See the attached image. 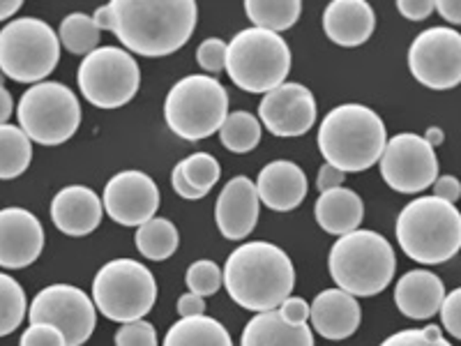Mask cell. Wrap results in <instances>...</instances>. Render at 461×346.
I'll return each instance as SVG.
<instances>
[{
    "mask_svg": "<svg viewBox=\"0 0 461 346\" xmlns=\"http://www.w3.org/2000/svg\"><path fill=\"white\" fill-rule=\"evenodd\" d=\"M111 32L143 58H164L189 42L199 7L194 0H113Z\"/></svg>",
    "mask_w": 461,
    "mask_h": 346,
    "instance_id": "1",
    "label": "cell"
},
{
    "mask_svg": "<svg viewBox=\"0 0 461 346\" xmlns=\"http://www.w3.org/2000/svg\"><path fill=\"white\" fill-rule=\"evenodd\" d=\"M221 273L230 298L257 314L279 310L295 287V268L288 254L266 241L236 247Z\"/></svg>",
    "mask_w": 461,
    "mask_h": 346,
    "instance_id": "2",
    "label": "cell"
},
{
    "mask_svg": "<svg viewBox=\"0 0 461 346\" xmlns=\"http://www.w3.org/2000/svg\"><path fill=\"white\" fill-rule=\"evenodd\" d=\"M319 150L325 164L341 173H360L381 162L388 130L381 115L365 105H341L319 125Z\"/></svg>",
    "mask_w": 461,
    "mask_h": 346,
    "instance_id": "3",
    "label": "cell"
},
{
    "mask_svg": "<svg viewBox=\"0 0 461 346\" xmlns=\"http://www.w3.org/2000/svg\"><path fill=\"white\" fill-rule=\"evenodd\" d=\"M394 233L406 257L422 266H438L461 250V213L436 196H420L403 205Z\"/></svg>",
    "mask_w": 461,
    "mask_h": 346,
    "instance_id": "4",
    "label": "cell"
},
{
    "mask_svg": "<svg viewBox=\"0 0 461 346\" xmlns=\"http://www.w3.org/2000/svg\"><path fill=\"white\" fill-rule=\"evenodd\" d=\"M328 268L341 291L353 298H369L390 287L397 259L393 245L381 233L357 229L332 245Z\"/></svg>",
    "mask_w": 461,
    "mask_h": 346,
    "instance_id": "5",
    "label": "cell"
},
{
    "mask_svg": "<svg viewBox=\"0 0 461 346\" xmlns=\"http://www.w3.org/2000/svg\"><path fill=\"white\" fill-rule=\"evenodd\" d=\"M226 72L245 93L266 95L286 84L291 72V49L277 32L245 28L229 42Z\"/></svg>",
    "mask_w": 461,
    "mask_h": 346,
    "instance_id": "6",
    "label": "cell"
},
{
    "mask_svg": "<svg viewBox=\"0 0 461 346\" xmlns=\"http://www.w3.org/2000/svg\"><path fill=\"white\" fill-rule=\"evenodd\" d=\"M229 115L226 88L208 74H189L173 84L164 102L168 130L185 141H201L221 130Z\"/></svg>",
    "mask_w": 461,
    "mask_h": 346,
    "instance_id": "7",
    "label": "cell"
},
{
    "mask_svg": "<svg viewBox=\"0 0 461 346\" xmlns=\"http://www.w3.org/2000/svg\"><path fill=\"white\" fill-rule=\"evenodd\" d=\"M60 58L58 32L37 16L12 19L0 31V72L19 84H42Z\"/></svg>",
    "mask_w": 461,
    "mask_h": 346,
    "instance_id": "8",
    "label": "cell"
},
{
    "mask_svg": "<svg viewBox=\"0 0 461 346\" xmlns=\"http://www.w3.org/2000/svg\"><path fill=\"white\" fill-rule=\"evenodd\" d=\"M93 303L115 323L141 321L158 303V279L134 259H113L95 275Z\"/></svg>",
    "mask_w": 461,
    "mask_h": 346,
    "instance_id": "9",
    "label": "cell"
},
{
    "mask_svg": "<svg viewBox=\"0 0 461 346\" xmlns=\"http://www.w3.org/2000/svg\"><path fill=\"white\" fill-rule=\"evenodd\" d=\"M16 118L31 141L60 146L69 141L81 125L79 97L58 81H42L22 95Z\"/></svg>",
    "mask_w": 461,
    "mask_h": 346,
    "instance_id": "10",
    "label": "cell"
},
{
    "mask_svg": "<svg viewBox=\"0 0 461 346\" xmlns=\"http://www.w3.org/2000/svg\"><path fill=\"white\" fill-rule=\"evenodd\" d=\"M77 84L97 109H121L141 88V69L137 58L125 49L100 47L81 60Z\"/></svg>",
    "mask_w": 461,
    "mask_h": 346,
    "instance_id": "11",
    "label": "cell"
},
{
    "mask_svg": "<svg viewBox=\"0 0 461 346\" xmlns=\"http://www.w3.org/2000/svg\"><path fill=\"white\" fill-rule=\"evenodd\" d=\"M28 321L53 325L63 332L65 344L81 346L93 335L97 307L84 288L72 284H51L32 298Z\"/></svg>",
    "mask_w": 461,
    "mask_h": 346,
    "instance_id": "12",
    "label": "cell"
},
{
    "mask_svg": "<svg viewBox=\"0 0 461 346\" xmlns=\"http://www.w3.org/2000/svg\"><path fill=\"white\" fill-rule=\"evenodd\" d=\"M409 69L431 90H450L461 84V32L434 26L420 32L409 47Z\"/></svg>",
    "mask_w": 461,
    "mask_h": 346,
    "instance_id": "13",
    "label": "cell"
},
{
    "mask_svg": "<svg viewBox=\"0 0 461 346\" xmlns=\"http://www.w3.org/2000/svg\"><path fill=\"white\" fill-rule=\"evenodd\" d=\"M381 176L399 195H418L438 178L436 150L413 132L388 139L381 155Z\"/></svg>",
    "mask_w": 461,
    "mask_h": 346,
    "instance_id": "14",
    "label": "cell"
},
{
    "mask_svg": "<svg viewBox=\"0 0 461 346\" xmlns=\"http://www.w3.org/2000/svg\"><path fill=\"white\" fill-rule=\"evenodd\" d=\"M106 215L122 226H141L155 217L159 208V189L148 173L130 168L115 173L102 196Z\"/></svg>",
    "mask_w": 461,
    "mask_h": 346,
    "instance_id": "15",
    "label": "cell"
},
{
    "mask_svg": "<svg viewBox=\"0 0 461 346\" xmlns=\"http://www.w3.org/2000/svg\"><path fill=\"white\" fill-rule=\"evenodd\" d=\"M258 121L275 137H303L316 123V100L310 88L286 81L263 95Z\"/></svg>",
    "mask_w": 461,
    "mask_h": 346,
    "instance_id": "16",
    "label": "cell"
},
{
    "mask_svg": "<svg viewBox=\"0 0 461 346\" xmlns=\"http://www.w3.org/2000/svg\"><path fill=\"white\" fill-rule=\"evenodd\" d=\"M44 250V229L31 210H0V268L22 270L35 263Z\"/></svg>",
    "mask_w": 461,
    "mask_h": 346,
    "instance_id": "17",
    "label": "cell"
},
{
    "mask_svg": "<svg viewBox=\"0 0 461 346\" xmlns=\"http://www.w3.org/2000/svg\"><path fill=\"white\" fill-rule=\"evenodd\" d=\"M258 199L257 183L247 176H236L224 185L215 204V222L221 236L229 241H242L254 231L258 222Z\"/></svg>",
    "mask_w": 461,
    "mask_h": 346,
    "instance_id": "18",
    "label": "cell"
},
{
    "mask_svg": "<svg viewBox=\"0 0 461 346\" xmlns=\"http://www.w3.org/2000/svg\"><path fill=\"white\" fill-rule=\"evenodd\" d=\"M102 215H104V204L97 192L86 185H69L60 189L51 201V220L65 236H88L102 224Z\"/></svg>",
    "mask_w": 461,
    "mask_h": 346,
    "instance_id": "19",
    "label": "cell"
},
{
    "mask_svg": "<svg viewBox=\"0 0 461 346\" xmlns=\"http://www.w3.org/2000/svg\"><path fill=\"white\" fill-rule=\"evenodd\" d=\"M307 176L295 162L275 159L261 168L257 178V192L263 205L277 213L295 210L307 196Z\"/></svg>",
    "mask_w": 461,
    "mask_h": 346,
    "instance_id": "20",
    "label": "cell"
},
{
    "mask_svg": "<svg viewBox=\"0 0 461 346\" xmlns=\"http://www.w3.org/2000/svg\"><path fill=\"white\" fill-rule=\"evenodd\" d=\"M312 325L325 340H348L360 328L362 310L357 298L341 288H325L312 303Z\"/></svg>",
    "mask_w": 461,
    "mask_h": 346,
    "instance_id": "21",
    "label": "cell"
},
{
    "mask_svg": "<svg viewBox=\"0 0 461 346\" xmlns=\"http://www.w3.org/2000/svg\"><path fill=\"white\" fill-rule=\"evenodd\" d=\"M376 26L374 7L365 0H332L323 12V31L339 47H360Z\"/></svg>",
    "mask_w": 461,
    "mask_h": 346,
    "instance_id": "22",
    "label": "cell"
},
{
    "mask_svg": "<svg viewBox=\"0 0 461 346\" xmlns=\"http://www.w3.org/2000/svg\"><path fill=\"white\" fill-rule=\"evenodd\" d=\"M443 300H446L443 279L429 270H409L394 287V305L406 319H431L440 312Z\"/></svg>",
    "mask_w": 461,
    "mask_h": 346,
    "instance_id": "23",
    "label": "cell"
},
{
    "mask_svg": "<svg viewBox=\"0 0 461 346\" xmlns=\"http://www.w3.org/2000/svg\"><path fill=\"white\" fill-rule=\"evenodd\" d=\"M314 215L321 229L341 238L360 229L365 220V204L353 189L335 187L321 192L314 204Z\"/></svg>",
    "mask_w": 461,
    "mask_h": 346,
    "instance_id": "24",
    "label": "cell"
},
{
    "mask_svg": "<svg viewBox=\"0 0 461 346\" xmlns=\"http://www.w3.org/2000/svg\"><path fill=\"white\" fill-rule=\"evenodd\" d=\"M240 346H314L310 325H291L279 310L261 312L242 328Z\"/></svg>",
    "mask_w": 461,
    "mask_h": 346,
    "instance_id": "25",
    "label": "cell"
},
{
    "mask_svg": "<svg viewBox=\"0 0 461 346\" xmlns=\"http://www.w3.org/2000/svg\"><path fill=\"white\" fill-rule=\"evenodd\" d=\"M162 346H233V340L212 316H189L168 328Z\"/></svg>",
    "mask_w": 461,
    "mask_h": 346,
    "instance_id": "26",
    "label": "cell"
},
{
    "mask_svg": "<svg viewBox=\"0 0 461 346\" xmlns=\"http://www.w3.org/2000/svg\"><path fill=\"white\" fill-rule=\"evenodd\" d=\"M137 250L148 261H167L180 245V233L167 217H152L137 229Z\"/></svg>",
    "mask_w": 461,
    "mask_h": 346,
    "instance_id": "27",
    "label": "cell"
},
{
    "mask_svg": "<svg viewBox=\"0 0 461 346\" xmlns=\"http://www.w3.org/2000/svg\"><path fill=\"white\" fill-rule=\"evenodd\" d=\"M32 162V141L16 125H0V180H14Z\"/></svg>",
    "mask_w": 461,
    "mask_h": 346,
    "instance_id": "28",
    "label": "cell"
},
{
    "mask_svg": "<svg viewBox=\"0 0 461 346\" xmlns=\"http://www.w3.org/2000/svg\"><path fill=\"white\" fill-rule=\"evenodd\" d=\"M303 12L300 0H247L245 14L249 22H254V28H263L270 32H282L294 28Z\"/></svg>",
    "mask_w": 461,
    "mask_h": 346,
    "instance_id": "29",
    "label": "cell"
},
{
    "mask_svg": "<svg viewBox=\"0 0 461 346\" xmlns=\"http://www.w3.org/2000/svg\"><path fill=\"white\" fill-rule=\"evenodd\" d=\"M100 28L95 26L93 16L84 14V12H72L60 22L58 28V40L60 47L68 49L74 56H90L95 49H100Z\"/></svg>",
    "mask_w": 461,
    "mask_h": 346,
    "instance_id": "30",
    "label": "cell"
},
{
    "mask_svg": "<svg viewBox=\"0 0 461 346\" xmlns=\"http://www.w3.org/2000/svg\"><path fill=\"white\" fill-rule=\"evenodd\" d=\"M221 146L230 152H252L261 143V121L247 111H233L226 115L220 130Z\"/></svg>",
    "mask_w": 461,
    "mask_h": 346,
    "instance_id": "31",
    "label": "cell"
},
{
    "mask_svg": "<svg viewBox=\"0 0 461 346\" xmlns=\"http://www.w3.org/2000/svg\"><path fill=\"white\" fill-rule=\"evenodd\" d=\"M26 294L22 284L10 275L0 273V337L14 332L26 319Z\"/></svg>",
    "mask_w": 461,
    "mask_h": 346,
    "instance_id": "32",
    "label": "cell"
},
{
    "mask_svg": "<svg viewBox=\"0 0 461 346\" xmlns=\"http://www.w3.org/2000/svg\"><path fill=\"white\" fill-rule=\"evenodd\" d=\"M178 164L183 168L185 178L194 185L199 192H203V195H208L210 189L215 187L221 176L220 162L210 152H194V155H189V158H185Z\"/></svg>",
    "mask_w": 461,
    "mask_h": 346,
    "instance_id": "33",
    "label": "cell"
},
{
    "mask_svg": "<svg viewBox=\"0 0 461 346\" xmlns=\"http://www.w3.org/2000/svg\"><path fill=\"white\" fill-rule=\"evenodd\" d=\"M185 282L189 287V294L205 298V296H212L220 291V287L224 284V273H221L215 261L201 259V261H194L187 268Z\"/></svg>",
    "mask_w": 461,
    "mask_h": 346,
    "instance_id": "34",
    "label": "cell"
},
{
    "mask_svg": "<svg viewBox=\"0 0 461 346\" xmlns=\"http://www.w3.org/2000/svg\"><path fill=\"white\" fill-rule=\"evenodd\" d=\"M381 346H452L443 337L438 325H425V328H409L390 335Z\"/></svg>",
    "mask_w": 461,
    "mask_h": 346,
    "instance_id": "35",
    "label": "cell"
},
{
    "mask_svg": "<svg viewBox=\"0 0 461 346\" xmlns=\"http://www.w3.org/2000/svg\"><path fill=\"white\" fill-rule=\"evenodd\" d=\"M115 346H158V331L150 321L122 323L113 337Z\"/></svg>",
    "mask_w": 461,
    "mask_h": 346,
    "instance_id": "36",
    "label": "cell"
},
{
    "mask_svg": "<svg viewBox=\"0 0 461 346\" xmlns=\"http://www.w3.org/2000/svg\"><path fill=\"white\" fill-rule=\"evenodd\" d=\"M226 49H229V44L220 37H210V40L201 42L196 49V60H199L201 69H205L210 77L226 69Z\"/></svg>",
    "mask_w": 461,
    "mask_h": 346,
    "instance_id": "37",
    "label": "cell"
},
{
    "mask_svg": "<svg viewBox=\"0 0 461 346\" xmlns=\"http://www.w3.org/2000/svg\"><path fill=\"white\" fill-rule=\"evenodd\" d=\"M19 346H68L63 332L49 323H31Z\"/></svg>",
    "mask_w": 461,
    "mask_h": 346,
    "instance_id": "38",
    "label": "cell"
},
{
    "mask_svg": "<svg viewBox=\"0 0 461 346\" xmlns=\"http://www.w3.org/2000/svg\"><path fill=\"white\" fill-rule=\"evenodd\" d=\"M440 321L452 337L461 340V287L446 294V300L440 305Z\"/></svg>",
    "mask_w": 461,
    "mask_h": 346,
    "instance_id": "39",
    "label": "cell"
},
{
    "mask_svg": "<svg viewBox=\"0 0 461 346\" xmlns=\"http://www.w3.org/2000/svg\"><path fill=\"white\" fill-rule=\"evenodd\" d=\"M279 314L284 316V321L291 325H307L312 316V305L304 303V298H295V296H288L282 305H279Z\"/></svg>",
    "mask_w": 461,
    "mask_h": 346,
    "instance_id": "40",
    "label": "cell"
},
{
    "mask_svg": "<svg viewBox=\"0 0 461 346\" xmlns=\"http://www.w3.org/2000/svg\"><path fill=\"white\" fill-rule=\"evenodd\" d=\"M434 10L431 0H399L397 3V12L409 22H425L427 16L434 14Z\"/></svg>",
    "mask_w": 461,
    "mask_h": 346,
    "instance_id": "41",
    "label": "cell"
},
{
    "mask_svg": "<svg viewBox=\"0 0 461 346\" xmlns=\"http://www.w3.org/2000/svg\"><path fill=\"white\" fill-rule=\"evenodd\" d=\"M431 196L455 205V201L461 199V183L455 178V176H440V178H436L434 195Z\"/></svg>",
    "mask_w": 461,
    "mask_h": 346,
    "instance_id": "42",
    "label": "cell"
},
{
    "mask_svg": "<svg viewBox=\"0 0 461 346\" xmlns=\"http://www.w3.org/2000/svg\"><path fill=\"white\" fill-rule=\"evenodd\" d=\"M171 187L176 189V195L183 196V199H187V201H199L205 196L203 192H199L194 185L185 178V173H183V168H180V164H176L171 171Z\"/></svg>",
    "mask_w": 461,
    "mask_h": 346,
    "instance_id": "43",
    "label": "cell"
},
{
    "mask_svg": "<svg viewBox=\"0 0 461 346\" xmlns=\"http://www.w3.org/2000/svg\"><path fill=\"white\" fill-rule=\"evenodd\" d=\"M344 178L346 173H341L339 168L330 167V164H323L319 176H316V187H319V192H328V189L341 187V185H344Z\"/></svg>",
    "mask_w": 461,
    "mask_h": 346,
    "instance_id": "44",
    "label": "cell"
},
{
    "mask_svg": "<svg viewBox=\"0 0 461 346\" xmlns=\"http://www.w3.org/2000/svg\"><path fill=\"white\" fill-rule=\"evenodd\" d=\"M178 314L180 319L205 314V300L196 294H185L178 298Z\"/></svg>",
    "mask_w": 461,
    "mask_h": 346,
    "instance_id": "45",
    "label": "cell"
},
{
    "mask_svg": "<svg viewBox=\"0 0 461 346\" xmlns=\"http://www.w3.org/2000/svg\"><path fill=\"white\" fill-rule=\"evenodd\" d=\"M434 7L443 16V22L461 26V0H436Z\"/></svg>",
    "mask_w": 461,
    "mask_h": 346,
    "instance_id": "46",
    "label": "cell"
},
{
    "mask_svg": "<svg viewBox=\"0 0 461 346\" xmlns=\"http://www.w3.org/2000/svg\"><path fill=\"white\" fill-rule=\"evenodd\" d=\"M12 111H14V102H12V95L5 86H0V125H7Z\"/></svg>",
    "mask_w": 461,
    "mask_h": 346,
    "instance_id": "47",
    "label": "cell"
},
{
    "mask_svg": "<svg viewBox=\"0 0 461 346\" xmlns=\"http://www.w3.org/2000/svg\"><path fill=\"white\" fill-rule=\"evenodd\" d=\"M22 0H0V22H7L16 12L22 10Z\"/></svg>",
    "mask_w": 461,
    "mask_h": 346,
    "instance_id": "48",
    "label": "cell"
},
{
    "mask_svg": "<svg viewBox=\"0 0 461 346\" xmlns=\"http://www.w3.org/2000/svg\"><path fill=\"white\" fill-rule=\"evenodd\" d=\"M93 22H95V26L100 28V31H111V10H109V5L100 7V10H95Z\"/></svg>",
    "mask_w": 461,
    "mask_h": 346,
    "instance_id": "49",
    "label": "cell"
},
{
    "mask_svg": "<svg viewBox=\"0 0 461 346\" xmlns=\"http://www.w3.org/2000/svg\"><path fill=\"white\" fill-rule=\"evenodd\" d=\"M422 139H425V141L436 150V146H440V143L446 141V134H443V130H440V127H429Z\"/></svg>",
    "mask_w": 461,
    "mask_h": 346,
    "instance_id": "50",
    "label": "cell"
},
{
    "mask_svg": "<svg viewBox=\"0 0 461 346\" xmlns=\"http://www.w3.org/2000/svg\"><path fill=\"white\" fill-rule=\"evenodd\" d=\"M3 81H5V74L0 72V86H3Z\"/></svg>",
    "mask_w": 461,
    "mask_h": 346,
    "instance_id": "51",
    "label": "cell"
}]
</instances>
